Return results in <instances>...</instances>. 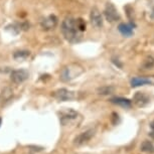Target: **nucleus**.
<instances>
[{
	"instance_id": "20e7f679",
	"label": "nucleus",
	"mask_w": 154,
	"mask_h": 154,
	"mask_svg": "<svg viewBox=\"0 0 154 154\" xmlns=\"http://www.w3.org/2000/svg\"><path fill=\"white\" fill-rule=\"evenodd\" d=\"M54 98H56L57 101L65 102V101H71L77 98V94L75 92L69 91L68 89H60L57 91L54 92Z\"/></svg>"
},
{
	"instance_id": "aec40b11",
	"label": "nucleus",
	"mask_w": 154,
	"mask_h": 154,
	"mask_svg": "<svg viewBox=\"0 0 154 154\" xmlns=\"http://www.w3.org/2000/svg\"><path fill=\"white\" fill-rule=\"evenodd\" d=\"M151 17H152V18H154V3L152 5V12H151Z\"/></svg>"
},
{
	"instance_id": "ddd939ff",
	"label": "nucleus",
	"mask_w": 154,
	"mask_h": 154,
	"mask_svg": "<svg viewBox=\"0 0 154 154\" xmlns=\"http://www.w3.org/2000/svg\"><path fill=\"white\" fill-rule=\"evenodd\" d=\"M118 30L122 35L124 36H131L133 34V26L132 24H127V23H120L118 25Z\"/></svg>"
},
{
	"instance_id": "9b49d317",
	"label": "nucleus",
	"mask_w": 154,
	"mask_h": 154,
	"mask_svg": "<svg viewBox=\"0 0 154 154\" xmlns=\"http://www.w3.org/2000/svg\"><path fill=\"white\" fill-rule=\"evenodd\" d=\"M133 102H134L135 105L139 107V108H143V107L147 106L148 104H149L150 99L146 94H144V93L137 92L134 95V97H133Z\"/></svg>"
},
{
	"instance_id": "9d476101",
	"label": "nucleus",
	"mask_w": 154,
	"mask_h": 154,
	"mask_svg": "<svg viewBox=\"0 0 154 154\" xmlns=\"http://www.w3.org/2000/svg\"><path fill=\"white\" fill-rule=\"evenodd\" d=\"M57 18L56 15L51 14V15H48V17L43 18L40 22V25H42V28L45 30H51L54 29V27L57 26Z\"/></svg>"
},
{
	"instance_id": "f257e3e1",
	"label": "nucleus",
	"mask_w": 154,
	"mask_h": 154,
	"mask_svg": "<svg viewBox=\"0 0 154 154\" xmlns=\"http://www.w3.org/2000/svg\"><path fill=\"white\" fill-rule=\"evenodd\" d=\"M86 30V22L82 18L66 17L63 21L62 32L69 42H78L82 38V33Z\"/></svg>"
},
{
	"instance_id": "6ab92c4d",
	"label": "nucleus",
	"mask_w": 154,
	"mask_h": 154,
	"mask_svg": "<svg viewBox=\"0 0 154 154\" xmlns=\"http://www.w3.org/2000/svg\"><path fill=\"white\" fill-rule=\"evenodd\" d=\"M150 128H151V132L149 133V135H150V137H151V138L154 139V121H153V122H151Z\"/></svg>"
},
{
	"instance_id": "dca6fc26",
	"label": "nucleus",
	"mask_w": 154,
	"mask_h": 154,
	"mask_svg": "<svg viewBox=\"0 0 154 154\" xmlns=\"http://www.w3.org/2000/svg\"><path fill=\"white\" fill-rule=\"evenodd\" d=\"M154 66V57L151 56L147 57L146 59L143 60V63H142V68L144 69H150Z\"/></svg>"
},
{
	"instance_id": "f8f14e48",
	"label": "nucleus",
	"mask_w": 154,
	"mask_h": 154,
	"mask_svg": "<svg viewBox=\"0 0 154 154\" xmlns=\"http://www.w3.org/2000/svg\"><path fill=\"white\" fill-rule=\"evenodd\" d=\"M110 101H111V103L115 104V105L121 106V107H123V108H131V106H132V102L130 101L129 99H126V98L114 97Z\"/></svg>"
},
{
	"instance_id": "4468645a",
	"label": "nucleus",
	"mask_w": 154,
	"mask_h": 154,
	"mask_svg": "<svg viewBox=\"0 0 154 154\" xmlns=\"http://www.w3.org/2000/svg\"><path fill=\"white\" fill-rule=\"evenodd\" d=\"M140 150L142 152H145V153H154V144L151 141L145 140L142 142V144L140 146Z\"/></svg>"
},
{
	"instance_id": "f03ea898",
	"label": "nucleus",
	"mask_w": 154,
	"mask_h": 154,
	"mask_svg": "<svg viewBox=\"0 0 154 154\" xmlns=\"http://www.w3.org/2000/svg\"><path fill=\"white\" fill-rule=\"evenodd\" d=\"M84 72H85V69L83 68V66L77 63H72L63 66L60 72V78L63 82H69L81 75Z\"/></svg>"
},
{
	"instance_id": "1a4fd4ad",
	"label": "nucleus",
	"mask_w": 154,
	"mask_h": 154,
	"mask_svg": "<svg viewBox=\"0 0 154 154\" xmlns=\"http://www.w3.org/2000/svg\"><path fill=\"white\" fill-rule=\"evenodd\" d=\"M144 85L154 86V75H152V77H136L131 80V86L133 88L144 86Z\"/></svg>"
},
{
	"instance_id": "7ed1b4c3",
	"label": "nucleus",
	"mask_w": 154,
	"mask_h": 154,
	"mask_svg": "<svg viewBox=\"0 0 154 154\" xmlns=\"http://www.w3.org/2000/svg\"><path fill=\"white\" fill-rule=\"evenodd\" d=\"M78 117H79L78 112H75V110H72V109L63 110V111L60 113V124L63 125V126L69 124L72 121L77 120Z\"/></svg>"
},
{
	"instance_id": "2eb2a0df",
	"label": "nucleus",
	"mask_w": 154,
	"mask_h": 154,
	"mask_svg": "<svg viewBox=\"0 0 154 154\" xmlns=\"http://www.w3.org/2000/svg\"><path fill=\"white\" fill-rule=\"evenodd\" d=\"M29 56H30V51H15V53H14L13 57L17 60H26Z\"/></svg>"
},
{
	"instance_id": "f3484780",
	"label": "nucleus",
	"mask_w": 154,
	"mask_h": 154,
	"mask_svg": "<svg viewBox=\"0 0 154 154\" xmlns=\"http://www.w3.org/2000/svg\"><path fill=\"white\" fill-rule=\"evenodd\" d=\"M113 92H114L113 87H102V88L98 89V94L100 95H110Z\"/></svg>"
},
{
	"instance_id": "6e6552de",
	"label": "nucleus",
	"mask_w": 154,
	"mask_h": 154,
	"mask_svg": "<svg viewBox=\"0 0 154 154\" xmlns=\"http://www.w3.org/2000/svg\"><path fill=\"white\" fill-rule=\"evenodd\" d=\"M90 20H91L92 25L96 28H101L103 26V17L101 12L97 8H93L90 14Z\"/></svg>"
},
{
	"instance_id": "39448f33",
	"label": "nucleus",
	"mask_w": 154,
	"mask_h": 154,
	"mask_svg": "<svg viewBox=\"0 0 154 154\" xmlns=\"http://www.w3.org/2000/svg\"><path fill=\"white\" fill-rule=\"evenodd\" d=\"M94 135H95V130H93V129L87 130V131L81 133L80 135H78L77 137L75 138L74 143L75 145H77V146H82V145L88 143V142L94 137Z\"/></svg>"
},
{
	"instance_id": "a211bd4d",
	"label": "nucleus",
	"mask_w": 154,
	"mask_h": 154,
	"mask_svg": "<svg viewBox=\"0 0 154 154\" xmlns=\"http://www.w3.org/2000/svg\"><path fill=\"white\" fill-rule=\"evenodd\" d=\"M111 121H112L113 125H117L119 123V115L117 114V113H112Z\"/></svg>"
},
{
	"instance_id": "423d86ee",
	"label": "nucleus",
	"mask_w": 154,
	"mask_h": 154,
	"mask_svg": "<svg viewBox=\"0 0 154 154\" xmlns=\"http://www.w3.org/2000/svg\"><path fill=\"white\" fill-rule=\"evenodd\" d=\"M104 13H105L106 19L110 22H115L120 19V15H119L117 9H116V7L112 3H108L106 5Z\"/></svg>"
},
{
	"instance_id": "0eeeda50",
	"label": "nucleus",
	"mask_w": 154,
	"mask_h": 154,
	"mask_svg": "<svg viewBox=\"0 0 154 154\" xmlns=\"http://www.w3.org/2000/svg\"><path fill=\"white\" fill-rule=\"evenodd\" d=\"M29 77V74L26 69H15L11 72V81L14 84H21L24 81H26Z\"/></svg>"
},
{
	"instance_id": "412c9836",
	"label": "nucleus",
	"mask_w": 154,
	"mask_h": 154,
	"mask_svg": "<svg viewBox=\"0 0 154 154\" xmlns=\"http://www.w3.org/2000/svg\"><path fill=\"white\" fill-rule=\"evenodd\" d=\"M1 123H2V119L0 118V126H1Z\"/></svg>"
}]
</instances>
